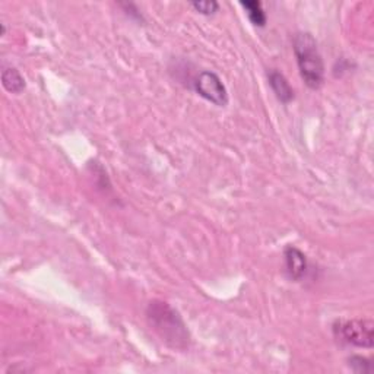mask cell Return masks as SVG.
I'll use <instances>...</instances> for the list:
<instances>
[{"label": "cell", "mask_w": 374, "mask_h": 374, "mask_svg": "<svg viewBox=\"0 0 374 374\" xmlns=\"http://www.w3.org/2000/svg\"><path fill=\"white\" fill-rule=\"evenodd\" d=\"M192 8L202 15L210 16L219 11V4L215 2V0H200V2H193Z\"/></svg>", "instance_id": "30bf717a"}, {"label": "cell", "mask_w": 374, "mask_h": 374, "mask_svg": "<svg viewBox=\"0 0 374 374\" xmlns=\"http://www.w3.org/2000/svg\"><path fill=\"white\" fill-rule=\"evenodd\" d=\"M348 366L351 367L352 371L356 373H371L373 366L371 360L363 357V356H352L348 358Z\"/></svg>", "instance_id": "9c48e42d"}, {"label": "cell", "mask_w": 374, "mask_h": 374, "mask_svg": "<svg viewBox=\"0 0 374 374\" xmlns=\"http://www.w3.org/2000/svg\"><path fill=\"white\" fill-rule=\"evenodd\" d=\"M334 337L346 345L373 348L374 323L370 319H339L332 326Z\"/></svg>", "instance_id": "3957f363"}, {"label": "cell", "mask_w": 374, "mask_h": 374, "mask_svg": "<svg viewBox=\"0 0 374 374\" xmlns=\"http://www.w3.org/2000/svg\"><path fill=\"white\" fill-rule=\"evenodd\" d=\"M285 272L289 279L296 282L303 281L308 271V263L306 255L294 246H286L284 251Z\"/></svg>", "instance_id": "5b68a950"}, {"label": "cell", "mask_w": 374, "mask_h": 374, "mask_svg": "<svg viewBox=\"0 0 374 374\" xmlns=\"http://www.w3.org/2000/svg\"><path fill=\"white\" fill-rule=\"evenodd\" d=\"M147 320L161 341L174 349H187L191 334L180 313L169 303L154 300L147 307Z\"/></svg>", "instance_id": "6da1fadb"}, {"label": "cell", "mask_w": 374, "mask_h": 374, "mask_svg": "<svg viewBox=\"0 0 374 374\" xmlns=\"http://www.w3.org/2000/svg\"><path fill=\"white\" fill-rule=\"evenodd\" d=\"M193 85L195 91L206 101L212 102L214 106L225 107L228 104V91L215 72L202 71L196 76Z\"/></svg>", "instance_id": "277c9868"}, {"label": "cell", "mask_w": 374, "mask_h": 374, "mask_svg": "<svg viewBox=\"0 0 374 374\" xmlns=\"http://www.w3.org/2000/svg\"><path fill=\"white\" fill-rule=\"evenodd\" d=\"M293 49L304 84L315 91L322 88L325 82V64L315 37L310 32L296 34Z\"/></svg>", "instance_id": "7a4b0ae2"}, {"label": "cell", "mask_w": 374, "mask_h": 374, "mask_svg": "<svg viewBox=\"0 0 374 374\" xmlns=\"http://www.w3.org/2000/svg\"><path fill=\"white\" fill-rule=\"evenodd\" d=\"M240 5L244 8L248 20H251L255 27L263 28L266 25L267 18L263 11L262 2H258V0H246V2H240Z\"/></svg>", "instance_id": "ba28073f"}, {"label": "cell", "mask_w": 374, "mask_h": 374, "mask_svg": "<svg viewBox=\"0 0 374 374\" xmlns=\"http://www.w3.org/2000/svg\"><path fill=\"white\" fill-rule=\"evenodd\" d=\"M267 80L269 85H271L274 94L282 104H288L294 99V90L291 88L289 82L286 78L278 72V71H271L267 73Z\"/></svg>", "instance_id": "8992f818"}, {"label": "cell", "mask_w": 374, "mask_h": 374, "mask_svg": "<svg viewBox=\"0 0 374 374\" xmlns=\"http://www.w3.org/2000/svg\"><path fill=\"white\" fill-rule=\"evenodd\" d=\"M4 88L11 94H20L25 90V79L15 68H6L2 72Z\"/></svg>", "instance_id": "52a82bcc"}]
</instances>
